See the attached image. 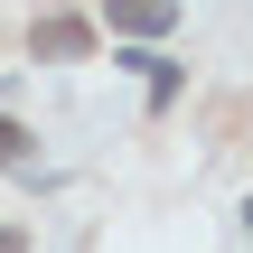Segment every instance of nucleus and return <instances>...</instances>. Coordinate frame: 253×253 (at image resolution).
Masks as SVG:
<instances>
[{"label":"nucleus","instance_id":"nucleus-1","mask_svg":"<svg viewBox=\"0 0 253 253\" xmlns=\"http://www.w3.org/2000/svg\"><path fill=\"white\" fill-rule=\"evenodd\" d=\"M84 38H94V28H84V19H38V47H47V56H75V47H84Z\"/></svg>","mask_w":253,"mask_h":253},{"label":"nucleus","instance_id":"nucleus-2","mask_svg":"<svg viewBox=\"0 0 253 253\" xmlns=\"http://www.w3.org/2000/svg\"><path fill=\"white\" fill-rule=\"evenodd\" d=\"M113 28H122V38H160V28H169V9H113Z\"/></svg>","mask_w":253,"mask_h":253},{"label":"nucleus","instance_id":"nucleus-3","mask_svg":"<svg viewBox=\"0 0 253 253\" xmlns=\"http://www.w3.org/2000/svg\"><path fill=\"white\" fill-rule=\"evenodd\" d=\"M0 160H28V131H19L9 113H0Z\"/></svg>","mask_w":253,"mask_h":253}]
</instances>
